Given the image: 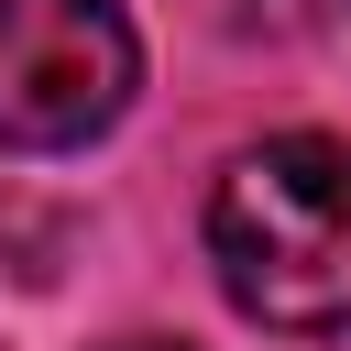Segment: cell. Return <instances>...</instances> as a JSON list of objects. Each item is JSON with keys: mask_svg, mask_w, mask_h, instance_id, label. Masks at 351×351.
<instances>
[{"mask_svg": "<svg viewBox=\"0 0 351 351\" xmlns=\"http://www.w3.org/2000/svg\"><path fill=\"white\" fill-rule=\"evenodd\" d=\"M110 351H197V340H110Z\"/></svg>", "mask_w": 351, "mask_h": 351, "instance_id": "obj_4", "label": "cell"}, {"mask_svg": "<svg viewBox=\"0 0 351 351\" xmlns=\"http://www.w3.org/2000/svg\"><path fill=\"white\" fill-rule=\"evenodd\" d=\"M208 263L252 329L285 340L351 329V143L274 132L230 154V176L208 186Z\"/></svg>", "mask_w": 351, "mask_h": 351, "instance_id": "obj_1", "label": "cell"}, {"mask_svg": "<svg viewBox=\"0 0 351 351\" xmlns=\"http://www.w3.org/2000/svg\"><path fill=\"white\" fill-rule=\"evenodd\" d=\"M351 0H197V22H219V33H241V44H307V33H329Z\"/></svg>", "mask_w": 351, "mask_h": 351, "instance_id": "obj_3", "label": "cell"}, {"mask_svg": "<svg viewBox=\"0 0 351 351\" xmlns=\"http://www.w3.org/2000/svg\"><path fill=\"white\" fill-rule=\"evenodd\" d=\"M143 88L121 0H0V154H77Z\"/></svg>", "mask_w": 351, "mask_h": 351, "instance_id": "obj_2", "label": "cell"}]
</instances>
